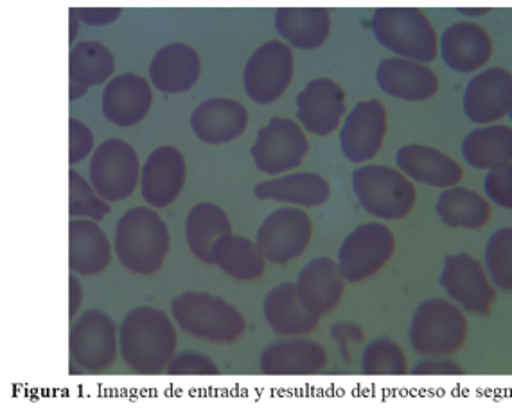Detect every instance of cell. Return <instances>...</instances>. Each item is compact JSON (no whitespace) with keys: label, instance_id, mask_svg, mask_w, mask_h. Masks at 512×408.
<instances>
[{"label":"cell","instance_id":"6da1fadb","mask_svg":"<svg viewBox=\"0 0 512 408\" xmlns=\"http://www.w3.org/2000/svg\"><path fill=\"white\" fill-rule=\"evenodd\" d=\"M119 349L133 373L160 374L175 355L177 329L164 311L139 306L124 315L119 326Z\"/></svg>","mask_w":512,"mask_h":408},{"label":"cell","instance_id":"7a4b0ae2","mask_svg":"<svg viewBox=\"0 0 512 408\" xmlns=\"http://www.w3.org/2000/svg\"><path fill=\"white\" fill-rule=\"evenodd\" d=\"M168 225L151 207H135L119 218L114 249L126 270L133 274H155L168 256Z\"/></svg>","mask_w":512,"mask_h":408},{"label":"cell","instance_id":"3957f363","mask_svg":"<svg viewBox=\"0 0 512 408\" xmlns=\"http://www.w3.org/2000/svg\"><path fill=\"white\" fill-rule=\"evenodd\" d=\"M376 40L398 58L430 63L439 53V40L423 9L378 8L372 17Z\"/></svg>","mask_w":512,"mask_h":408},{"label":"cell","instance_id":"277c9868","mask_svg":"<svg viewBox=\"0 0 512 408\" xmlns=\"http://www.w3.org/2000/svg\"><path fill=\"white\" fill-rule=\"evenodd\" d=\"M171 313L187 335L211 342H234L243 337L247 322L230 302L207 292H184L171 301Z\"/></svg>","mask_w":512,"mask_h":408},{"label":"cell","instance_id":"5b68a950","mask_svg":"<svg viewBox=\"0 0 512 408\" xmlns=\"http://www.w3.org/2000/svg\"><path fill=\"white\" fill-rule=\"evenodd\" d=\"M353 191L363 209L380 220H403L412 213L417 196L403 171L378 164L354 169Z\"/></svg>","mask_w":512,"mask_h":408},{"label":"cell","instance_id":"8992f818","mask_svg":"<svg viewBox=\"0 0 512 408\" xmlns=\"http://www.w3.org/2000/svg\"><path fill=\"white\" fill-rule=\"evenodd\" d=\"M466 337L468 319L453 302L433 297L417 306L410 324V344L417 355H453Z\"/></svg>","mask_w":512,"mask_h":408},{"label":"cell","instance_id":"52a82bcc","mask_svg":"<svg viewBox=\"0 0 512 408\" xmlns=\"http://www.w3.org/2000/svg\"><path fill=\"white\" fill-rule=\"evenodd\" d=\"M396 249V238L383 223L356 227L338 250V268L345 281L360 283L389 263Z\"/></svg>","mask_w":512,"mask_h":408},{"label":"cell","instance_id":"ba28073f","mask_svg":"<svg viewBox=\"0 0 512 408\" xmlns=\"http://www.w3.org/2000/svg\"><path fill=\"white\" fill-rule=\"evenodd\" d=\"M139 157L128 142L108 139L99 144L90 162V184L106 202H119L132 196L139 184Z\"/></svg>","mask_w":512,"mask_h":408},{"label":"cell","instance_id":"9c48e42d","mask_svg":"<svg viewBox=\"0 0 512 408\" xmlns=\"http://www.w3.org/2000/svg\"><path fill=\"white\" fill-rule=\"evenodd\" d=\"M72 364L81 373L98 374L114 364L117 355V328L108 313L87 310L74 322L71 329Z\"/></svg>","mask_w":512,"mask_h":408},{"label":"cell","instance_id":"30bf717a","mask_svg":"<svg viewBox=\"0 0 512 408\" xmlns=\"http://www.w3.org/2000/svg\"><path fill=\"white\" fill-rule=\"evenodd\" d=\"M293 69L292 47L279 40H270L261 45L250 56L243 72L248 98L257 105H272L288 89Z\"/></svg>","mask_w":512,"mask_h":408},{"label":"cell","instance_id":"8fae6325","mask_svg":"<svg viewBox=\"0 0 512 408\" xmlns=\"http://www.w3.org/2000/svg\"><path fill=\"white\" fill-rule=\"evenodd\" d=\"M313 236V223L308 214L297 207L277 209L266 216L257 231L256 245L266 261L288 265L308 249Z\"/></svg>","mask_w":512,"mask_h":408},{"label":"cell","instance_id":"7c38bea8","mask_svg":"<svg viewBox=\"0 0 512 408\" xmlns=\"http://www.w3.org/2000/svg\"><path fill=\"white\" fill-rule=\"evenodd\" d=\"M308 151L309 142L301 126L292 119L274 117L259 130L250 155L257 169L275 177L284 171L299 168Z\"/></svg>","mask_w":512,"mask_h":408},{"label":"cell","instance_id":"4fadbf2b","mask_svg":"<svg viewBox=\"0 0 512 408\" xmlns=\"http://www.w3.org/2000/svg\"><path fill=\"white\" fill-rule=\"evenodd\" d=\"M441 286L453 301L480 315L489 313L496 297L482 263L466 252L444 259Z\"/></svg>","mask_w":512,"mask_h":408},{"label":"cell","instance_id":"5bb4252c","mask_svg":"<svg viewBox=\"0 0 512 408\" xmlns=\"http://www.w3.org/2000/svg\"><path fill=\"white\" fill-rule=\"evenodd\" d=\"M387 134V110L380 99L362 101L349 112L340 130V148L354 164L369 162L381 150Z\"/></svg>","mask_w":512,"mask_h":408},{"label":"cell","instance_id":"9a60e30c","mask_svg":"<svg viewBox=\"0 0 512 408\" xmlns=\"http://www.w3.org/2000/svg\"><path fill=\"white\" fill-rule=\"evenodd\" d=\"M512 108V74L500 67L480 72L464 92V114L475 125L504 119Z\"/></svg>","mask_w":512,"mask_h":408},{"label":"cell","instance_id":"2e32d148","mask_svg":"<svg viewBox=\"0 0 512 408\" xmlns=\"http://www.w3.org/2000/svg\"><path fill=\"white\" fill-rule=\"evenodd\" d=\"M345 90L329 78L309 81L297 96V119L311 134H333L344 119Z\"/></svg>","mask_w":512,"mask_h":408},{"label":"cell","instance_id":"e0dca14e","mask_svg":"<svg viewBox=\"0 0 512 408\" xmlns=\"http://www.w3.org/2000/svg\"><path fill=\"white\" fill-rule=\"evenodd\" d=\"M186 184V159L173 146H160L150 153L141 171V191L146 204L157 209L177 200Z\"/></svg>","mask_w":512,"mask_h":408},{"label":"cell","instance_id":"ac0fdd59","mask_svg":"<svg viewBox=\"0 0 512 408\" xmlns=\"http://www.w3.org/2000/svg\"><path fill=\"white\" fill-rule=\"evenodd\" d=\"M376 81L385 94L412 103L433 98L439 90V78L428 65L398 56L378 65Z\"/></svg>","mask_w":512,"mask_h":408},{"label":"cell","instance_id":"d6986e66","mask_svg":"<svg viewBox=\"0 0 512 408\" xmlns=\"http://www.w3.org/2000/svg\"><path fill=\"white\" fill-rule=\"evenodd\" d=\"M153 105V90L148 80L137 74H121L103 90V114L117 126H133L148 116Z\"/></svg>","mask_w":512,"mask_h":408},{"label":"cell","instance_id":"ffe728a7","mask_svg":"<svg viewBox=\"0 0 512 408\" xmlns=\"http://www.w3.org/2000/svg\"><path fill=\"white\" fill-rule=\"evenodd\" d=\"M327 353L315 340H277L259 358L265 376H311L326 367Z\"/></svg>","mask_w":512,"mask_h":408},{"label":"cell","instance_id":"44dd1931","mask_svg":"<svg viewBox=\"0 0 512 408\" xmlns=\"http://www.w3.org/2000/svg\"><path fill=\"white\" fill-rule=\"evenodd\" d=\"M493 54V42L486 29L473 22H457L448 27L441 38V56L453 71L482 69Z\"/></svg>","mask_w":512,"mask_h":408},{"label":"cell","instance_id":"7402d4cb","mask_svg":"<svg viewBox=\"0 0 512 408\" xmlns=\"http://www.w3.org/2000/svg\"><path fill=\"white\" fill-rule=\"evenodd\" d=\"M344 277L331 258H315L297 277V293L302 304L318 317L335 310L344 297Z\"/></svg>","mask_w":512,"mask_h":408},{"label":"cell","instance_id":"603a6c76","mask_svg":"<svg viewBox=\"0 0 512 408\" xmlns=\"http://www.w3.org/2000/svg\"><path fill=\"white\" fill-rule=\"evenodd\" d=\"M247 123V108L229 98L207 99L191 116V128L196 137L214 146L238 139L245 132Z\"/></svg>","mask_w":512,"mask_h":408},{"label":"cell","instance_id":"cb8c5ba5","mask_svg":"<svg viewBox=\"0 0 512 408\" xmlns=\"http://www.w3.org/2000/svg\"><path fill=\"white\" fill-rule=\"evenodd\" d=\"M200 78V56L182 42L164 45L150 63V80L164 94H182Z\"/></svg>","mask_w":512,"mask_h":408},{"label":"cell","instance_id":"d4e9b609","mask_svg":"<svg viewBox=\"0 0 512 408\" xmlns=\"http://www.w3.org/2000/svg\"><path fill=\"white\" fill-rule=\"evenodd\" d=\"M398 168L426 186L455 187L464 177V169L446 153L423 146V144H408L396 153Z\"/></svg>","mask_w":512,"mask_h":408},{"label":"cell","instance_id":"484cf974","mask_svg":"<svg viewBox=\"0 0 512 408\" xmlns=\"http://www.w3.org/2000/svg\"><path fill=\"white\" fill-rule=\"evenodd\" d=\"M263 313L268 326L284 337L309 333L317 328L320 320L318 315L302 304L297 286L293 283L279 284L270 290L263 304Z\"/></svg>","mask_w":512,"mask_h":408},{"label":"cell","instance_id":"4316f807","mask_svg":"<svg viewBox=\"0 0 512 408\" xmlns=\"http://www.w3.org/2000/svg\"><path fill=\"white\" fill-rule=\"evenodd\" d=\"M254 195L259 200H275L302 207H320L329 200L331 186L326 178L318 173L299 171L286 177L259 182L254 189Z\"/></svg>","mask_w":512,"mask_h":408},{"label":"cell","instance_id":"83f0119b","mask_svg":"<svg viewBox=\"0 0 512 408\" xmlns=\"http://www.w3.org/2000/svg\"><path fill=\"white\" fill-rule=\"evenodd\" d=\"M112 261L105 232L94 220H72L69 225V265L78 275H96Z\"/></svg>","mask_w":512,"mask_h":408},{"label":"cell","instance_id":"f1b7e54d","mask_svg":"<svg viewBox=\"0 0 512 408\" xmlns=\"http://www.w3.org/2000/svg\"><path fill=\"white\" fill-rule=\"evenodd\" d=\"M115 71L114 54L101 42L83 40L72 47L69 56V96L72 101L87 94L94 85H101Z\"/></svg>","mask_w":512,"mask_h":408},{"label":"cell","instance_id":"f546056e","mask_svg":"<svg viewBox=\"0 0 512 408\" xmlns=\"http://www.w3.org/2000/svg\"><path fill=\"white\" fill-rule=\"evenodd\" d=\"M275 27L292 47L311 51L326 44L331 17L324 8H279L275 11Z\"/></svg>","mask_w":512,"mask_h":408},{"label":"cell","instance_id":"4dcf8cb0","mask_svg":"<svg viewBox=\"0 0 512 408\" xmlns=\"http://www.w3.org/2000/svg\"><path fill=\"white\" fill-rule=\"evenodd\" d=\"M462 155L469 166L477 169H495L512 162L511 126H482L466 135Z\"/></svg>","mask_w":512,"mask_h":408},{"label":"cell","instance_id":"1f68e13d","mask_svg":"<svg viewBox=\"0 0 512 408\" xmlns=\"http://www.w3.org/2000/svg\"><path fill=\"white\" fill-rule=\"evenodd\" d=\"M214 265L238 281H252L265 272L266 259L254 241L245 236L227 234L212 247Z\"/></svg>","mask_w":512,"mask_h":408},{"label":"cell","instance_id":"d6a6232c","mask_svg":"<svg viewBox=\"0 0 512 408\" xmlns=\"http://www.w3.org/2000/svg\"><path fill=\"white\" fill-rule=\"evenodd\" d=\"M230 234L229 216L218 205L198 204L189 211L186 236L189 249L205 265H214L212 247L221 236Z\"/></svg>","mask_w":512,"mask_h":408},{"label":"cell","instance_id":"836d02e7","mask_svg":"<svg viewBox=\"0 0 512 408\" xmlns=\"http://www.w3.org/2000/svg\"><path fill=\"white\" fill-rule=\"evenodd\" d=\"M435 211L448 227L480 229L489 222L491 205L468 187L455 186L439 196Z\"/></svg>","mask_w":512,"mask_h":408},{"label":"cell","instance_id":"e575fe53","mask_svg":"<svg viewBox=\"0 0 512 408\" xmlns=\"http://www.w3.org/2000/svg\"><path fill=\"white\" fill-rule=\"evenodd\" d=\"M365 376H403L408 373L407 356L390 338H376L362 356Z\"/></svg>","mask_w":512,"mask_h":408},{"label":"cell","instance_id":"d590c367","mask_svg":"<svg viewBox=\"0 0 512 408\" xmlns=\"http://www.w3.org/2000/svg\"><path fill=\"white\" fill-rule=\"evenodd\" d=\"M484 261L493 283L504 292H512V227L500 229L491 236Z\"/></svg>","mask_w":512,"mask_h":408},{"label":"cell","instance_id":"8d00e7d4","mask_svg":"<svg viewBox=\"0 0 512 408\" xmlns=\"http://www.w3.org/2000/svg\"><path fill=\"white\" fill-rule=\"evenodd\" d=\"M69 186V213L72 218H90L99 222L110 213L112 205L96 193L90 180L81 177L74 169L69 171Z\"/></svg>","mask_w":512,"mask_h":408},{"label":"cell","instance_id":"74e56055","mask_svg":"<svg viewBox=\"0 0 512 408\" xmlns=\"http://www.w3.org/2000/svg\"><path fill=\"white\" fill-rule=\"evenodd\" d=\"M486 195L493 204L512 209V162L491 169L484 182Z\"/></svg>","mask_w":512,"mask_h":408},{"label":"cell","instance_id":"f35d334b","mask_svg":"<svg viewBox=\"0 0 512 408\" xmlns=\"http://www.w3.org/2000/svg\"><path fill=\"white\" fill-rule=\"evenodd\" d=\"M168 374L171 376H218L220 367L209 356L198 353H184L169 362Z\"/></svg>","mask_w":512,"mask_h":408},{"label":"cell","instance_id":"ab89813d","mask_svg":"<svg viewBox=\"0 0 512 408\" xmlns=\"http://www.w3.org/2000/svg\"><path fill=\"white\" fill-rule=\"evenodd\" d=\"M69 141H71V151H69V164L71 166L87 159L90 151L94 150L92 130L74 117H71V121H69Z\"/></svg>","mask_w":512,"mask_h":408},{"label":"cell","instance_id":"60d3db41","mask_svg":"<svg viewBox=\"0 0 512 408\" xmlns=\"http://www.w3.org/2000/svg\"><path fill=\"white\" fill-rule=\"evenodd\" d=\"M415 376H460L464 369L453 360H421L412 367Z\"/></svg>","mask_w":512,"mask_h":408},{"label":"cell","instance_id":"b9f144b4","mask_svg":"<svg viewBox=\"0 0 512 408\" xmlns=\"http://www.w3.org/2000/svg\"><path fill=\"white\" fill-rule=\"evenodd\" d=\"M331 335L338 342V346L342 349V355L349 362V347L351 344H360L363 340V329L356 326L353 322H338L331 328Z\"/></svg>","mask_w":512,"mask_h":408},{"label":"cell","instance_id":"7bdbcfd3","mask_svg":"<svg viewBox=\"0 0 512 408\" xmlns=\"http://www.w3.org/2000/svg\"><path fill=\"white\" fill-rule=\"evenodd\" d=\"M76 13L81 22L89 26H106L114 24L117 18L121 17L119 8H76Z\"/></svg>","mask_w":512,"mask_h":408},{"label":"cell","instance_id":"ee69618b","mask_svg":"<svg viewBox=\"0 0 512 408\" xmlns=\"http://www.w3.org/2000/svg\"><path fill=\"white\" fill-rule=\"evenodd\" d=\"M69 286H71V301H69L71 302V319H74L76 313L80 311L81 302H83V288H81V283L76 275H71Z\"/></svg>","mask_w":512,"mask_h":408},{"label":"cell","instance_id":"f6af8a7d","mask_svg":"<svg viewBox=\"0 0 512 408\" xmlns=\"http://www.w3.org/2000/svg\"><path fill=\"white\" fill-rule=\"evenodd\" d=\"M69 17H71V20H69V22H71V31H69L71 35H69V38H71L72 42V40L78 36V33H80L81 20L80 17H78V13H76V8L69 9Z\"/></svg>","mask_w":512,"mask_h":408},{"label":"cell","instance_id":"bcb514c9","mask_svg":"<svg viewBox=\"0 0 512 408\" xmlns=\"http://www.w3.org/2000/svg\"><path fill=\"white\" fill-rule=\"evenodd\" d=\"M507 116L511 117V119H512V108H511V112H509V114H507Z\"/></svg>","mask_w":512,"mask_h":408}]
</instances>
